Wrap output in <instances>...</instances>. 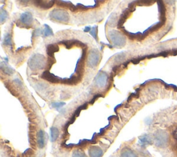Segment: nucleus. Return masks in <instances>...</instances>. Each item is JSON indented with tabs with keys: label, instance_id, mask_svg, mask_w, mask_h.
Returning a JSON list of instances; mask_svg holds the SVG:
<instances>
[{
	"label": "nucleus",
	"instance_id": "5",
	"mask_svg": "<svg viewBox=\"0 0 177 157\" xmlns=\"http://www.w3.org/2000/svg\"><path fill=\"white\" fill-rule=\"evenodd\" d=\"M154 141L156 146L165 147L168 143V134L165 131H158L154 135Z\"/></svg>",
	"mask_w": 177,
	"mask_h": 157
},
{
	"label": "nucleus",
	"instance_id": "10",
	"mask_svg": "<svg viewBox=\"0 0 177 157\" xmlns=\"http://www.w3.org/2000/svg\"><path fill=\"white\" fill-rule=\"evenodd\" d=\"M20 21L24 24L27 25V26L31 25L33 21V17L31 13H29V12H26V13H22L20 16Z\"/></svg>",
	"mask_w": 177,
	"mask_h": 157
},
{
	"label": "nucleus",
	"instance_id": "15",
	"mask_svg": "<svg viewBox=\"0 0 177 157\" xmlns=\"http://www.w3.org/2000/svg\"><path fill=\"white\" fill-rule=\"evenodd\" d=\"M59 136V131L56 127H53L51 128V138L52 142H54L57 140Z\"/></svg>",
	"mask_w": 177,
	"mask_h": 157
},
{
	"label": "nucleus",
	"instance_id": "31",
	"mask_svg": "<svg viewBox=\"0 0 177 157\" xmlns=\"http://www.w3.org/2000/svg\"><path fill=\"white\" fill-rule=\"evenodd\" d=\"M90 29H91V27L87 26V27H86L85 29H84V31H85V32H88V31H90Z\"/></svg>",
	"mask_w": 177,
	"mask_h": 157
},
{
	"label": "nucleus",
	"instance_id": "12",
	"mask_svg": "<svg viewBox=\"0 0 177 157\" xmlns=\"http://www.w3.org/2000/svg\"><path fill=\"white\" fill-rule=\"evenodd\" d=\"M37 142L39 148H43L44 147V133L42 130H40L37 134Z\"/></svg>",
	"mask_w": 177,
	"mask_h": 157
},
{
	"label": "nucleus",
	"instance_id": "22",
	"mask_svg": "<svg viewBox=\"0 0 177 157\" xmlns=\"http://www.w3.org/2000/svg\"><path fill=\"white\" fill-rule=\"evenodd\" d=\"M140 141L142 144H149L151 143L150 138L147 136H143L140 138Z\"/></svg>",
	"mask_w": 177,
	"mask_h": 157
},
{
	"label": "nucleus",
	"instance_id": "1",
	"mask_svg": "<svg viewBox=\"0 0 177 157\" xmlns=\"http://www.w3.org/2000/svg\"><path fill=\"white\" fill-rule=\"evenodd\" d=\"M29 66L32 70L41 69L44 67L45 58L41 54H35L30 58L28 62Z\"/></svg>",
	"mask_w": 177,
	"mask_h": 157
},
{
	"label": "nucleus",
	"instance_id": "11",
	"mask_svg": "<svg viewBox=\"0 0 177 157\" xmlns=\"http://www.w3.org/2000/svg\"><path fill=\"white\" fill-rule=\"evenodd\" d=\"M59 51V46L56 44H51L48 45L46 49V52L50 58H54V54Z\"/></svg>",
	"mask_w": 177,
	"mask_h": 157
},
{
	"label": "nucleus",
	"instance_id": "19",
	"mask_svg": "<svg viewBox=\"0 0 177 157\" xmlns=\"http://www.w3.org/2000/svg\"><path fill=\"white\" fill-rule=\"evenodd\" d=\"M9 17V15L8 13L5 10L3 9H1V13H0V20H1V24H3L4 21L6 20Z\"/></svg>",
	"mask_w": 177,
	"mask_h": 157
},
{
	"label": "nucleus",
	"instance_id": "7",
	"mask_svg": "<svg viewBox=\"0 0 177 157\" xmlns=\"http://www.w3.org/2000/svg\"><path fill=\"white\" fill-rule=\"evenodd\" d=\"M42 78L43 79L47 80V81L53 82V83H58L60 80V78L58 77H56V76H55L54 75H53L48 70L45 71L44 73L42 74Z\"/></svg>",
	"mask_w": 177,
	"mask_h": 157
},
{
	"label": "nucleus",
	"instance_id": "27",
	"mask_svg": "<svg viewBox=\"0 0 177 157\" xmlns=\"http://www.w3.org/2000/svg\"><path fill=\"white\" fill-rule=\"evenodd\" d=\"M100 97H103V96H102L101 94H97V95H96L93 97V98L91 100V101L90 102V103H91V104H93L94 102H95L96 101V100H97L98 98H100Z\"/></svg>",
	"mask_w": 177,
	"mask_h": 157
},
{
	"label": "nucleus",
	"instance_id": "2",
	"mask_svg": "<svg viewBox=\"0 0 177 157\" xmlns=\"http://www.w3.org/2000/svg\"><path fill=\"white\" fill-rule=\"evenodd\" d=\"M51 19L55 20L61 21V22H68L69 20V15L67 12L64 11L62 9H55L51 12L50 15Z\"/></svg>",
	"mask_w": 177,
	"mask_h": 157
},
{
	"label": "nucleus",
	"instance_id": "16",
	"mask_svg": "<svg viewBox=\"0 0 177 157\" xmlns=\"http://www.w3.org/2000/svg\"><path fill=\"white\" fill-rule=\"evenodd\" d=\"M80 79L78 76H72L69 79L64 80V81H62L63 83L67 84H76L78 82V80Z\"/></svg>",
	"mask_w": 177,
	"mask_h": 157
},
{
	"label": "nucleus",
	"instance_id": "9",
	"mask_svg": "<svg viewBox=\"0 0 177 157\" xmlns=\"http://www.w3.org/2000/svg\"><path fill=\"white\" fill-rule=\"evenodd\" d=\"M88 155L90 157H101L103 155V152L98 147L92 146L88 149Z\"/></svg>",
	"mask_w": 177,
	"mask_h": 157
},
{
	"label": "nucleus",
	"instance_id": "20",
	"mask_svg": "<svg viewBox=\"0 0 177 157\" xmlns=\"http://www.w3.org/2000/svg\"><path fill=\"white\" fill-rule=\"evenodd\" d=\"M4 44L6 46H10L12 47V42H11V36L9 33H7L4 37Z\"/></svg>",
	"mask_w": 177,
	"mask_h": 157
},
{
	"label": "nucleus",
	"instance_id": "17",
	"mask_svg": "<svg viewBox=\"0 0 177 157\" xmlns=\"http://www.w3.org/2000/svg\"><path fill=\"white\" fill-rule=\"evenodd\" d=\"M121 157H137V156L133 151L129 150V149H127V150H124L121 153Z\"/></svg>",
	"mask_w": 177,
	"mask_h": 157
},
{
	"label": "nucleus",
	"instance_id": "14",
	"mask_svg": "<svg viewBox=\"0 0 177 157\" xmlns=\"http://www.w3.org/2000/svg\"><path fill=\"white\" fill-rule=\"evenodd\" d=\"M56 3H58L57 4L58 6H60L62 7H66L67 9H69L71 11H76V9H77V7H76L75 6H74L72 4L66 2V1H56Z\"/></svg>",
	"mask_w": 177,
	"mask_h": 157
},
{
	"label": "nucleus",
	"instance_id": "28",
	"mask_svg": "<svg viewBox=\"0 0 177 157\" xmlns=\"http://www.w3.org/2000/svg\"><path fill=\"white\" fill-rule=\"evenodd\" d=\"M141 60V58H137V59H133V60H131V62H132V63L136 64L138 63H139Z\"/></svg>",
	"mask_w": 177,
	"mask_h": 157
},
{
	"label": "nucleus",
	"instance_id": "25",
	"mask_svg": "<svg viewBox=\"0 0 177 157\" xmlns=\"http://www.w3.org/2000/svg\"><path fill=\"white\" fill-rule=\"evenodd\" d=\"M65 105L64 103H52V107L56 108V109H59V108L62 107V106Z\"/></svg>",
	"mask_w": 177,
	"mask_h": 157
},
{
	"label": "nucleus",
	"instance_id": "21",
	"mask_svg": "<svg viewBox=\"0 0 177 157\" xmlns=\"http://www.w3.org/2000/svg\"><path fill=\"white\" fill-rule=\"evenodd\" d=\"M72 157H86V155L80 150H76L73 153Z\"/></svg>",
	"mask_w": 177,
	"mask_h": 157
},
{
	"label": "nucleus",
	"instance_id": "29",
	"mask_svg": "<svg viewBox=\"0 0 177 157\" xmlns=\"http://www.w3.org/2000/svg\"><path fill=\"white\" fill-rule=\"evenodd\" d=\"M41 33H42V31H41V30L40 29H37L36 31H34V34H35V35H36V36H38V35H40Z\"/></svg>",
	"mask_w": 177,
	"mask_h": 157
},
{
	"label": "nucleus",
	"instance_id": "24",
	"mask_svg": "<svg viewBox=\"0 0 177 157\" xmlns=\"http://www.w3.org/2000/svg\"><path fill=\"white\" fill-rule=\"evenodd\" d=\"M4 71V72L6 74H8V75H11L14 73V70L13 69H11V67H9V66H5L4 69H1Z\"/></svg>",
	"mask_w": 177,
	"mask_h": 157
},
{
	"label": "nucleus",
	"instance_id": "23",
	"mask_svg": "<svg viewBox=\"0 0 177 157\" xmlns=\"http://www.w3.org/2000/svg\"><path fill=\"white\" fill-rule=\"evenodd\" d=\"M90 33H91L92 36L94 38L96 39V40H98V26H94L92 28V29L91 31H90Z\"/></svg>",
	"mask_w": 177,
	"mask_h": 157
},
{
	"label": "nucleus",
	"instance_id": "30",
	"mask_svg": "<svg viewBox=\"0 0 177 157\" xmlns=\"http://www.w3.org/2000/svg\"><path fill=\"white\" fill-rule=\"evenodd\" d=\"M118 68H119V66H115L113 68V71L114 72V73H116L117 71L118 70Z\"/></svg>",
	"mask_w": 177,
	"mask_h": 157
},
{
	"label": "nucleus",
	"instance_id": "13",
	"mask_svg": "<svg viewBox=\"0 0 177 157\" xmlns=\"http://www.w3.org/2000/svg\"><path fill=\"white\" fill-rule=\"evenodd\" d=\"M130 13H131V12L129 11V10L128 9H127V10H125V11L123 12V15H121V18L120 19V20L118 21V28L121 29V28H122V27H123V25L124 22H125L127 17H129V14H130Z\"/></svg>",
	"mask_w": 177,
	"mask_h": 157
},
{
	"label": "nucleus",
	"instance_id": "26",
	"mask_svg": "<svg viewBox=\"0 0 177 157\" xmlns=\"http://www.w3.org/2000/svg\"><path fill=\"white\" fill-rule=\"evenodd\" d=\"M124 58H125V55H124V54H119V55H118L116 57L115 60H116V61L118 62V61H120V60H123Z\"/></svg>",
	"mask_w": 177,
	"mask_h": 157
},
{
	"label": "nucleus",
	"instance_id": "4",
	"mask_svg": "<svg viewBox=\"0 0 177 157\" xmlns=\"http://www.w3.org/2000/svg\"><path fill=\"white\" fill-rule=\"evenodd\" d=\"M100 60V55L99 51L96 49H92L89 51L87 58L88 66L93 68L98 65Z\"/></svg>",
	"mask_w": 177,
	"mask_h": 157
},
{
	"label": "nucleus",
	"instance_id": "8",
	"mask_svg": "<svg viewBox=\"0 0 177 157\" xmlns=\"http://www.w3.org/2000/svg\"><path fill=\"white\" fill-rule=\"evenodd\" d=\"M35 5L42 9H49L54 5V1H34Z\"/></svg>",
	"mask_w": 177,
	"mask_h": 157
},
{
	"label": "nucleus",
	"instance_id": "3",
	"mask_svg": "<svg viewBox=\"0 0 177 157\" xmlns=\"http://www.w3.org/2000/svg\"><path fill=\"white\" fill-rule=\"evenodd\" d=\"M109 37L112 42L116 46H123L125 44V38L121 33L116 31H112L109 33Z\"/></svg>",
	"mask_w": 177,
	"mask_h": 157
},
{
	"label": "nucleus",
	"instance_id": "6",
	"mask_svg": "<svg viewBox=\"0 0 177 157\" xmlns=\"http://www.w3.org/2000/svg\"><path fill=\"white\" fill-rule=\"evenodd\" d=\"M108 80V76L105 72L101 71L98 74L97 77L96 78V83L98 87H104L106 85Z\"/></svg>",
	"mask_w": 177,
	"mask_h": 157
},
{
	"label": "nucleus",
	"instance_id": "18",
	"mask_svg": "<svg viewBox=\"0 0 177 157\" xmlns=\"http://www.w3.org/2000/svg\"><path fill=\"white\" fill-rule=\"evenodd\" d=\"M42 33H43V35H44V37L51 36V35H54V33H53L51 29L47 24L44 25V31H42Z\"/></svg>",
	"mask_w": 177,
	"mask_h": 157
}]
</instances>
